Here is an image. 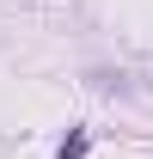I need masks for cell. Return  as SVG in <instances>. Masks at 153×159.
Listing matches in <instances>:
<instances>
[{
    "label": "cell",
    "mask_w": 153,
    "mask_h": 159,
    "mask_svg": "<svg viewBox=\"0 0 153 159\" xmlns=\"http://www.w3.org/2000/svg\"><path fill=\"white\" fill-rule=\"evenodd\" d=\"M61 159H86V135H67V147H61Z\"/></svg>",
    "instance_id": "cell-1"
}]
</instances>
